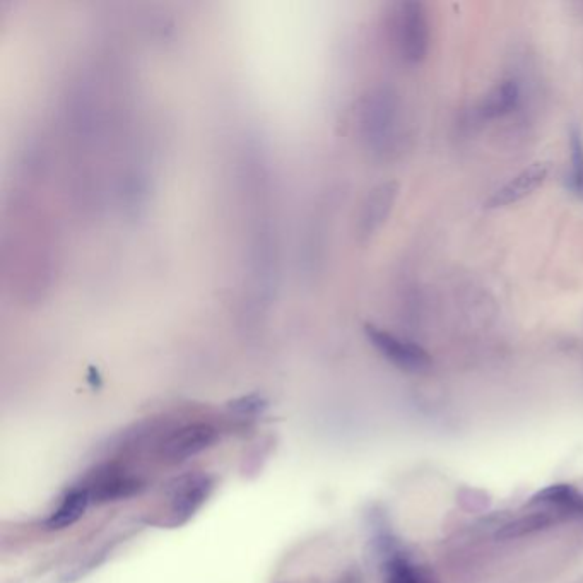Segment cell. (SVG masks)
I'll use <instances>...</instances> for the list:
<instances>
[{
    "mask_svg": "<svg viewBox=\"0 0 583 583\" xmlns=\"http://www.w3.org/2000/svg\"><path fill=\"white\" fill-rule=\"evenodd\" d=\"M218 440L219 431L212 424H185L166 436L165 442L159 447V457L166 464L177 466L214 447Z\"/></svg>",
    "mask_w": 583,
    "mask_h": 583,
    "instance_id": "6da1fadb",
    "label": "cell"
},
{
    "mask_svg": "<svg viewBox=\"0 0 583 583\" xmlns=\"http://www.w3.org/2000/svg\"><path fill=\"white\" fill-rule=\"evenodd\" d=\"M397 43L407 62H421L430 47V24L421 2L401 4L397 18Z\"/></svg>",
    "mask_w": 583,
    "mask_h": 583,
    "instance_id": "7a4b0ae2",
    "label": "cell"
},
{
    "mask_svg": "<svg viewBox=\"0 0 583 583\" xmlns=\"http://www.w3.org/2000/svg\"><path fill=\"white\" fill-rule=\"evenodd\" d=\"M365 334L371 346L397 368L413 373L430 368L431 356L419 344L404 341L387 330L378 329L375 325H365Z\"/></svg>",
    "mask_w": 583,
    "mask_h": 583,
    "instance_id": "3957f363",
    "label": "cell"
},
{
    "mask_svg": "<svg viewBox=\"0 0 583 583\" xmlns=\"http://www.w3.org/2000/svg\"><path fill=\"white\" fill-rule=\"evenodd\" d=\"M214 489V481L206 474L183 477L170 500V524H187L201 510Z\"/></svg>",
    "mask_w": 583,
    "mask_h": 583,
    "instance_id": "277c9868",
    "label": "cell"
},
{
    "mask_svg": "<svg viewBox=\"0 0 583 583\" xmlns=\"http://www.w3.org/2000/svg\"><path fill=\"white\" fill-rule=\"evenodd\" d=\"M548 173L549 163H534L529 168H525L517 177L505 183L500 190H496L488 201V207L500 209V207L512 206L515 202L522 201L527 195L541 187L544 180L548 178Z\"/></svg>",
    "mask_w": 583,
    "mask_h": 583,
    "instance_id": "5b68a950",
    "label": "cell"
},
{
    "mask_svg": "<svg viewBox=\"0 0 583 583\" xmlns=\"http://www.w3.org/2000/svg\"><path fill=\"white\" fill-rule=\"evenodd\" d=\"M142 484L130 474L120 471L101 472L95 481L89 486V498L91 503L105 505L113 501L127 500L130 496L137 495L141 491Z\"/></svg>",
    "mask_w": 583,
    "mask_h": 583,
    "instance_id": "8992f818",
    "label": "cell"
},
{
    "mask_svg": "<svg viewBox=\"0 0 583 583\" xmlns=\"http://www.w3.org/2000/svg\"><path fill=\"white\" fill-rule=\"evenodd\" d=\"M546 507L556 512L561 519L583 515V495L572 484H553L537 491L529 501V507Z\"/></svg>",
    "mask_w": 583,
    "mask_h": 583,
    "instance_id": "52a82bcc",
    "label": "cell"
},
{
    "mask_svg": "<svg viewBox=\"0 0 583 583\" xmlns=\"http://www.w3.org/2000/svg\"><path fill=\"white\" fill-rule=\"evenodd\" d=\"M395 197H397V183L394 182L382 183L377 189L371 190L361 211V236H370L382 226L383 221L392 211Z\"/></svg>",
    "mask_w": 583,
    "mask_h": 583,
    "instance_id": "ba28073f",
    "label": "cell"
},
{
    "mask_svg": "<svg viewBox=\"0 0 583 583\" xmlns=\"http://www.w3.org/2000/svg\"><path fill=\"white\" fill-rule=\"evenodd\" d=\"M383 580L385 583H438L433 572L416 565L411 558L399 551L385 556Z\"/></svg>",
    "mask_w": 583,
    "mask_h": 583,
    "instance_id": "9c48e42d",
    "label": "cell"
},
{
    "mask_svg": "<svg viewBox=\"0 0 583 583\" xmlns=\"http://www.w3.org/2000/svg\"><path fill=\"white\" fill-rule=\"evenodd\" d=\"M91 498L86 488H76L69 491L60 501L57 510H53L45 522L47 530H65L83 519L88 510Z\"/></svg>",
    "mask_w": 583,
    "mask_h": 583,
    "instance_id": "30bf717a",
    "label": "cell"
},
{
    "mask_svg": "<svg viewBox=\"0 0 583 583\" xmlns=\"http://www.w3.org/2000/svg\"><path fill=\"white\" fill-rule=\"evenodd\" d=\"M558 520L563 519H561L558 513L551 512V510L529 513L525 517L512 520V522H508V524L500 527V530L496 532V539L498 541H512V539L530 536V534H536V532L553 527Z\"/></svg>",
    "mask_w": 583,
    "mask_h": 583,
    "instance_id": "8fae6325",
    "label": "cell"
},
{
    "mask_svg": "<svg viewBox=\"0 0 583 583\" xmlns=\"http://www.w3.org/2000/svg\"><path fill=\"white\" fill-rule=\"evenodd\" d=\"M519 101V86L515 81H503L489 91L481 105L484 117L495 118L512 112Z\"/></svg>",
    "mask_w": 583,
    "mask_h": 583,
    "instance_id": "7c38bea8",
    "label": "cell"
},
{
    "mask_svg": "<svg viewBox=\"0 0 583 583\" xmlns=\"http://www.w3.org/2000/svg\"><path fill=\"white\" fill-rule=\"evenodd\" d=\"M570 151H572L570 187L580 199H583V132L577 125H573L570 132Z\"/></svg>",
    "mask_w": 583,
    "mask_h": 583,
    "instance_id": "4fadbf2b",
    "label": "cell"
},
{
    "mask_svg": "<svg viewBox=\"0 0 583 583\" xmlns=\"http://www.w3.org/2000/svg\"><path fill=\"white\" fill-rule=\"evenodd\" d=\"M267 401L260 395H245L236 401L230 402V409L238 416H257L267 409Z\"/></svg>",
    "mask_w": 583,
    "mask_h": 583,
    "instance_id": "5bb4252c",
    "label": "cell"
}]
</instances>
